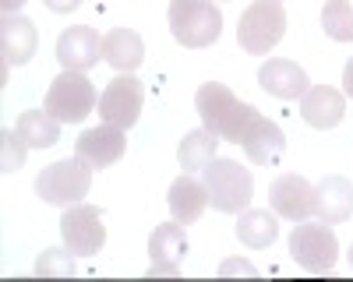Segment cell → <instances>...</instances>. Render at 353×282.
Masks as SVG:
<instances>
[{"mask_svg": "<svg viewBox=\"0 0 353 282\" xmlns=\"http://www.w3.org/2000/svg\"><path fill=\"white\" fill-rule=\"evenodd\" d=\"M194 109L205 127L219 134L223 141H233V145H241L248 127L258 117V109L251 102H241L230 85H219V81H205L194 92Z\"/></svg>", "mask_w": 353, "mask_h": 282, "instance_id": "1", "label": "cell"}, {"mask_svg": "<svg viewBox=\"0 0 353 282\" xmlns=\"http://www.w3.org/2000/svg\"><path fill=\"white\" fill-rule=\"evenodd\" d=\"M170 32L188 50L212 46L223 32V11L212 0H170Z\"/></svg>", "mask_w": 353, "mask_h": 282, "instance_id": "2", "label": "cell"}, {"mask_svg": "<svg viewBox=\"0 0 353 282\" xmlns=\"http://www.w3.org/2000/svg\"><path fill=\"white\" fill-rule=\"evenodd\" d=\"M201 173H205V191H209V205L216 212H226V215L248 212L251 197H254V180L241 162L212 159Z\"/></svg>", "mask_w": 353, "mask_h": 282, "instance_id": "3", "label": "cell"}, {"mask_svg": "<svg viewBox=\"0 0 353 282\" xmlns=\"http://www.w3.org/2000/svg\"><path fill=\"white\" fill-rule=\"evenodd\" d=\"M286 36V11L279 0H254L237 21V43L251 56H265Z\"/></svg>", "mask_w": 353, "mask_h": 282, "instance_id": "4", "label": "cell"}, {"mask_svg": "<svg viewBox=\"0 0 353 282\" xmlns=\"http://www.w3.org/2000/svg\"><path fill=\"white\" fill-rule=\"evenodd\" d=\"M96 85L85 78V71H61L50 81V92L43 109L53 113L61 124H81L96 109Z\"/></svg>", "mask_w": 353, "mask_h": 282, "instance_id": "5", "label": "cell"}, {"mask_svg": "<svg viewBox=\"0 0 353 282\" xmlns=\"http://www.w3.org/2000/svg\"><path fill=\"white\" fill-rule=\"evenodd\" d=\"M92 187V166L85 159H61L36 177V194L46 205H78Z\"/></svg>", "mask_w": 353, "mask_h": 282, "instance_id": "6", "label": "cell"}, {"mask_svg": "<svg viewBox=\"0 0 353 282\" xmlns=\"http://www.w3.org/2000/svg\"><path fill=\"white\" fill-rule=\"evenodd\" d=\"M290 254L293 261L307 272H329L336 265V254H339V240L332 233L329 222H301L293 226L290 233Z\"/></svg>", "mask_w": 353, "mask_h": 282, "instance_id": "7", "label": "cell"}, {"mask_svg": "<svg viewBox=\"0 0 353 282\" xmlns=\"http://www.w3.org/2000/svg\"><path fill=\"white\" fill-rule=\"evenodd\" d=\"M61 237H64V247L78 258H92V254L103 250L106 243V226H103V212L96 205H68L64 219H61Z\"/></svg>", "mask_w": 353, "mask_h": 282, "instance_id": "8", "label": "cell"}, {"mask_svg": "<svg viewBox=\"0 0 353 282\" xmlns=\"http://www.w3.org/2000/svg\"><path fill=\"white\" fill-rule=\"evenodd\" d=\"M141 102H145L141 81L134 74H117L99 96V117H103V124H113V127L128 131L141 117Z\"/></svg>", "mask_w": 353, "mask_h": 282, "instance_id": "9", "label": "cell"}, {"mask_svg": "<svg viewBox=\"0 0 353 282\" xmlns=\"http://www.w3.org/2000/svg\"><path fill=\"white\" fill-rule=\"evenodd\" d=\"M269 205L290 222H304L307 215H314V187L297 173H283L269 187Z\"/></svg>", "mask_w": 353, "mask_h": 282, "instance_id": "10", "label": "cell"}, {"mask_svg": "<svg viewBox=\"0 0 353 282\" xmlns=\"http://www.w3.org/2000/svg\"><path fill=\"white\" fill-rule=\"evenodd\" d=\"M124 149H128L124 127H113V124L88 127V131H81V138L74 141V155L85 159L92 169H106V166H113L117 159L124 155Z\"/></svg>", "mask_w": 353, "mask_h": 282, "instance_id": "11", "label": "cell"}, {"mask_svg": "<svg viewBox=\"0 0 353 282\" xmlns=\"http://www.w3.org/2000/svg\"><path fill=\"white\" fill-rule=\"evenodd\" d=\"M99 53H103V39H99L96 28H88V25H71L61 32V39H57V61L64 64V71L96 67Z\"/></svg>", "mask_w": 353, "mask_h": 282, "instance_id": "12", "label": "cell"}, {"mask_svg": "<svg viewBox=\"0 0 353 282\" xmlns=\"http://www.w3.org/2000/svg\"><path fill=\"white\" fill-rule=\"evenodd\" d=\"M149 254H152V268H149V275H176V272H181L184 254H188L184 226L176 222V219L156 226L152 237H149Z\"/></svg>", "mask_w": 353, "mask_h": 282, "instance_id": "13", "label": "cell"}, {"mask_svg": "<svg viewBox=\"0 0 353 282\" xmlns=\"http://www.w3.org/2000/svg\"><path fill=\"white\" fill-rule=\"evenodd\" d=\"M39 46V32L36 25L25 14H4L0 21V50H4V64L8 67H21L32 61V53Z\"/></svg>", "mask_w": 353, "mask_h": 282, "instance_id": "14", "label": "cell"}, {"mask_svg": "<svg viewBox=\"0 0 353 282\" xmlns=\"http://www.w3.org/2000/svg\"><path fill=\"white\" fill-rule=\"evenodd\" d=\"M301 117L318 131H329L346 117V99H343L339 89H332V85H311L301 96Z\"/></svg>", "mask_w": 353, "mask_h": 282, "instance_id": "15", "label": "cell"}, {"mask_svg": "<svg viewBox=\"0 0 353 282\" xmlns=\"http://www.w3.org/2000/svg\"><path fill=\"white\" fill-rule=\"evenodd\" d=\"M314 215L329 226H339L353 215V184L346 177H325L314 187Z\"/></svg>", "mask_w": 353, "mask_h": 282, "instance_id": "16", "label": "cell"}, {"mask_svg": "<svg viewBox=\"0 0 353 282\" xmlns=\"http://www.w3.org/2000/svg\"><path fill=\"white\" fill-rule=\"evenodd\" d=\"M258 85L269 96H276V99H301L311 89L304 67L293 64V61H269V64H261Z\"/></svg>", "mask_w": 353, "mask_h": 282, "instance_id": "17", "label": "cell"}, {"mask_svg": "<svg viewBox=\"0 0 353 282\" xmlns=\"http://www.w3.org/2000/svg\"><path fill=\"white\" fill-rule=\"evenodd\" d=\"M241 149L248 152V159L254 166H272V162H279V155L286 149V138H283L279 124H272L269 117H261V113H258L254 124L244 134V141H241Z\"/></svg>", "mask_w": 353, "mask_h": 282, "instance_id": "18", "label": "cell"}, {"mask_svg": "<svg viewBox=\"0 0 353 282\" xmlns=\"http://www.w3.org/2000/svg\"><path fill=\"white\" fill-rule=\"evenodd\" d=\"M103 61L121 74H131L145 61V43L134 28H110L103 36Z\"/></svg>", "mask_w": 353, "mask_h": 282, "instance_id": "19", "label": "cell"}, {"mask_svg": "<svg viewBox=\"0 0 353 282\" xmlns=\"http://www.w3.org/2000/svg\"><path fill=\"white\" fill-rule=\"evenodd\" d=\"M166 205L173 212V219L181 226H191L201 219L205 205H209V191H205V184H198L194 177H176L170 184V194H166Z\"/></svg>", "mask_w": 353, "mask_h": 282, "instance_id": "20", "label": "cell"}, {"mask_svg": "<svg viewBox=\"0 0 353 282\" xmlns=\"http://www.w3.org/2000/svg\"><path fill=\"white\" fill-rule=\"evenodd\" d=\"M276 233H279V222H276V215L269 208H248L237 219V237L251 250H265L276 240Z\"/></svg>", "mask_w": 353, "mask_h": 282, "instance_id": "21", "label": "cell"}, {"mask_svg": "<svg viewBox=\"0 0 353 282\" xmlns=\"http://www.w3.org/2000/svg\"><path fill=\"white\" fill-rule=\"evenodd\" d=\"M18 134L25 138L28 149H50L61 141V120L46 109H28L18 120Z\"/></svg>", "mask_w": 353, "mask_h": 282, "instance_id": "22", "label": "cell"}, {"mask_svg": "<svg viewBox=\"0 0 353 282\" xmlns=\"http://www.w3.org/2000/svg\"><path fill=\"white\" fill-rule=\"evenodd\" d=\"M216 149H219V134H212L209 127H201V131L184 134V141L176 145V159H181L184 169H205L216 159Z\"/></svg>", "mask_w": 353, "mask_h": 282, "instance_id": "23", "label": "cell"}, {"mask_svg": "<svg viewBox=\"0 0 353 282\" xmlns=\"http://www.w3.org/2000/svg\"><path fill=\"white\" fill-rule=\"evenodd\" d=\"M321 28L336 43H353V8L346 0H329L321 8Z\"/></svg>", "mask_w": 353, "mask_h": 282, "instance_id": "24", "label": "cell"}, {"mask_svg": "<svg viewBox=\"0 0 353 282\" xmlns=\"http://www.w3.org/2000/svg\"><path fill=\"white\" fill-rule=\"evenodd\" d=\"M25 152H28V145H25V138L18 134V127L14 131L11 127L0 131V173H14V169H21Z\"/></svg>", "mask_w": 353, "mask_h": 282, "instance_id": "25", "label": "cell"}, {"mask_svg": "<svg viewBox=\"0 0 353 282\" xmlns=\"http://www.w3.org/2000/svg\"><path fill=\"white\" fill-rule=\"evenodd\" d=\"M36 275L50 279V275H74V261H71V250H43L39 261H36Z\"/></svg>", "mask_w": 353, "mask_h": 282, "instance_id": "26", "label": "cell"}, {"mask_svg": "<svg viewBox=\"0 0 353 282\" xmlns=\"http://www.w3.org/2000/svg\"><path fill=\"white\" fill-rule=\"evenodd\" d=\"M43 4L50 8V11H61V14H68V11H74L81 0H43Z\"/></svg>", "mask_w": 353, "mask_h": 282, "instance_id": "27", "label": "cell"}, {"mask_svg": "<svg viewBox=\"0 0 353 282\" xmlns=\"http://www.w3.org/2000/svg\"><path fill=\"white\" fill-rule=\"evenodd\" d=\"M343 85H346V96L353 99V56H350V64L343 67Z\"/></svg>", "mask_w": 353, "mask_h": 282, "instance_id": "28", "label": "cell"}, {"mask_svg": "<svg viewBox=\"0 0 353 282\" xmlns=\"http://www.w3.org/2000/svg\"><path fill=\"white\" fill-rule=\"evenodd\" d=\"M0 8H4V14H18L25 8V0H0Z\"/></svg>", "mask_w": 353, "mask_h": 282, "instance_id": "29", "label": "cell"}, {"mask_svg": "<svg viewBox=\"0 0 353 282\" xmlns=\"http://www.w3.org/2000/svg\"><path fill=\"white\" fill-rule=\"evenodd\" d=\"M226 272H248V275H254V268H251V265H226V268H223V275H226Z\"/></svg>", "mask_w": 353, "mask_h": 282, "instance_id": "30", "label": "cell"}, {"mask_svg": "<svg viewBox=\"0 0 353 282\" xmlns=\"http://www.w3.org/2000/svg\"><path fill=\"white\" fill-rule=\"evenodd\" d=\"M346 258H350V268H353V243H350V254H346Z\"/></svg>", "mask_w": 353, "mask_h": 282, "instance_id": "31", "label": "cell"}]
</instances>
